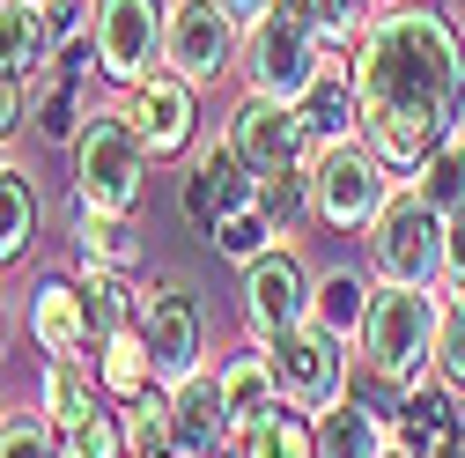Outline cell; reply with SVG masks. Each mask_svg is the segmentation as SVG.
<instances>
[{
    "mask_svg": "<svg viewBox=\"0 0 465 458\" xmlns=\"http://www.w3.org/2000/svg\"><path fill=\"white\" fill-rule=\"evenodd\" d=\"M0 8H8V0H0Z\"/></svg>",
    "mask_w": 465,
    "mask_h": 458,
    "instance_id": "b9f144b4",
    "label": "cell"
},
{
    "mask_svg": "<svg viewBox=\"0 0 465 458\" xmlns=\"http://www.w3.org/2000/svg\"><path fill=\"white\" fill-rule=\"evenodd\" d=\"M391 451V414L370 392H347L332 414H318V458H384Z\"/></svg>",
    "mask_w": 465,
    "mask_h": 458,
    "instance_id": "ffe728a7",
    "label": "cell"
},
{
    "mask_svg": "<svg viewBox=\"0 0 465 458\" xmlns=\"http://www.w3.org/2000/svg\"><path fill=\"white\" fill-rule=\"evenodd\" d=\"M74 281H82V304H89V325H96V333H119V325L141 318V289H134V274H111V266L74 259Z\"/></svg>",
    "mask_w": 465,
    "mask_h": 458,
    "instance_id": "484cf974",
    "label": "cell"
},
{
    "mask_svg": "<svg viewBox=\"0 0 465 458\" xmlns=\"http://www.w3.org/2000/svg\"><path fill=\"white\" fill-rule=\"evenodd\" d=\"M362 252L384 289H443V214L421 200V185H391L384 214L362 229Z\"/></svg>",
    "mask_w": 465,
    "mask_h": 458,
    "instance_id": "5b68a950",
    "label": "cell"
},
{
    "mask_svg": "<svg viewBox=\"0 0 465 458\" xmlns=\"http://www.w3.org/2000/svg\"><path fill=\"white\" fill-rule=\"evenodd\" d=\"M89 377H96V392L111 399V407H126V399L155 392V363H148V340H141V325L96 333V348H89Z\"/></svg>",
    "mask_w": 465,
    "mask_h": 458,
    "instance_id": "44dd1931",
    "label": "cell"
},
{
    "mask_svg": "<svg viewBox=\"0 0 465 458\" xmlns=\"http://www.w3.org/2000/svg\"><path fill=\"white\" fill-rule=\"evenodd\" d=\"M311 8V23H318V37L332 45V52H355V37H362V23L384 8V0H303Z\"/></svg>",
    "mask_w": 465,
    "mask_h": 458,
    "instance_id": "d6a6232c",
    "label": "cell"
},
{
    "mask_svg": "<svg viewBox=\"0 0 465 458\" xmlns=\"http://www.w3.org/2000/svg\"><path fill=\"white\" fill-rule=\"evenodd\" d=\"M207 244H214V259H229V266H237V274H244L252 259H266V252H273V244H288V237H281V229H273V222L259 214V200H252L244 214H229V222L214 229V237H207Z\"/></svg>",
    "mask_w": 465,
    "mask_h": 458,
    "instance_id": "f1b7e54d",
    "label": "cell"
},
{
    "mask_svg": "<svg viewBox=\"0 0 465 458\" xmlns=\"http://www.w3.org/2000/svg\"><path fill=\"white\" fill-rule=\"evenodd\" d=\"M141 340H148V363H155V384H185L207 370V318L200 304L178 289V281H155V289H141Z\"/></svg>",
    "mask_w": 465,
    "mask_h": 458,
    "instance_id": "8fae6325",
    "label": "cell"
},
{
    "mask_svg": "<svg viewBox=\"0 0 465 458\" xmlns=\"http://www.w3.org/2000/svg\"><path fill=\"white\" fill-rule=\"evenodd\" d=\"M37 407H45L52 429H60V451H67V458H126L119 407L96 392L89 363H60V355H52L45 377H37Z\"/></svg>",
    "mask_w": 465,
    "mask_h": 458,
    "instance_id": "ba28073f",
    "label": "cell"
},
{
    "mask_svg": "<svg viewBox=\"0 0 465 458\" xmlns=\"http://www.w3.org/2000/svg\"><path fill=\"white\" fill-rule=\"evenodd\" d=\"M436 325H443V289H384L370 296V318L355 333V363L370 384H421L436 370Z\"/></svg>",
    "mask_w": 465,
    "mask_h": 458,
    "instance_id": "7a4b0ae2",
    "label": "cell"
},
{
    "mask_svg": "<svg viewBox=\"0 0 465 458\" xmlns=\"http://www.w3.org/2000/svg\"><path fill=\"white\" fill-rule=\"evenodd\" d=\"M148 170H155V155L141 148L134 119H126L119 104H96V111H89V126H82L74 148H67L74 200L96 207V214H134L141 193H148Z\"/></svg>",
    "mask_w": 465,
    "mask_h": 458,
    "instance_id": "277c9868",
    "label": "cell"
},
{
    "mask_svg": "<svg viewBox=\"0 0 465 458\" xmlns=\"http://www.w3.org/2000/svg\"><path fill=\"white\" fill-rule=\"evenodd\" d=\"M214 384H222V407H229V429H252L281 407V384H273V355H266V340H244V348H229L214 363Z\"/></svg>",
    "mask_w": 465,
    "mask_h": 458,
    "instance_id": "d6986e66",
    "label": "cell"
},
{
    "mask_svg": "<svg viewBox=\"0 0 465 458\" xmlns=\"http://www.w3.org/2000/svg\"><path fill=\"white\" fill-rule=\"evenodd\" d=\"M0 363H8V304H0Z\"/></svg>",
    "mask_w": 465,
    "mask_h": 458,
    "instance_id": "74e56055",
    "label": "cell"
},
{
    "mask_svg": "<svg viewBox=\"0 0 465 458\" xmlns=\"http://www.w3.org/2000/svg\"><path fill=\"white\" fill-rule=\"evenodd\" d=\"M332 45L318 37L303 0H273V8L244 30V52H237V82L244 96H266V104H303L311 82L325 75Z\"/></svg>",
    "mask_w": 465,
    "mask_h": 458,
    "instance_id": "3957f363",
    "label": "cell"
},
{
    "mask_svg": "<svg viewBox=\"0 0 465 458\" xmlns=\"http://www.w3.org/2000/svg\"><path fill=\"white\" fill-rule=\"evenodd\" d=\"M119 436H126V458H155V451L178 443V429H170V392H163V384L119 407Z\"/></svg>",
    "mask_w": 465,
    "mask_h": 458,
    "instance_id": "83f0119b",
    "label": "cell"
},
{
    "mask_svg": "<svg viewBox=\"0 0 465 458\" xmlns=\"http://www.w3.org/2000/svg\"><path fill=\"white\" fill-rule=\"evenodd\" d=\"M52 60H60V30H52L45 0H8V8H0V67L37 82Z\"/></svg>",
    "mask_w": 465,
    "mask_h": 458,
    "instance_id": "7402d4cb",
    "label": "cell"
},
{
    "mask_svg": "<svg viewBox=\"0 0 465 458\" xmlns=\"http://www.w3.org/2000/svg\"><path fill=\"white\" fill-rule=\"evenodd\" d=\"M303 178H311V222L340 229V237H362V229L384 214L391 185H399L391 170L377 163V148H370L362 134H347V141H325V148H311Z\"/></svg>",
    "mask_w": 465,
    "mask_h": 458,
    "instance_id": "8992f818",
    "label": "cell"
},
{
    "mask_svg": "<svg viewBox=\"0 0 465 458\" xmlns=\"http://www.w3.org/2000/svg\"><path fill=\"white\" fill-rule=\"evenodd\" d=\"M214 8H222L229 23H244V30H252V23H259V15L273 8V0H214Z\"/></svg>",
    "mask_w": 465,
    "mask_h": 458,
    "instance_id": "8d00e7d4",
    "label": "cell"
},
{
    "mask_svg": "<svg viewBox=\"0 0 465 458\" xmlns=\"http://www.w3.org/2000/svg\"><path fill=\"white\" fill-rule=\"evenodd\" d=\"M450 141H458V148H465V104H458V126H450Z\"/></svg>",
    "mask_w": 465,
    "mask_h": 458,
    "instance_id": "f35d334b",
    "label": "cell"
},
{
    "mask_svg": "<svg viewBox=\"0 0 465 458\" xmlns=\"http://www.w3.org/2000/svg\"><path fill=\"white\" fill-rule=\"evenodd\" d=\"M222 141L252 178H281V170H303L311 163V141H303V119L296 104H266V96H237L222 119Z\"/></svg>",
    "mask_w": 465,
    "mask_h": 458,
    "instance_id": "4fadbf2b",
    "label": "cell"
},
{
    "mask_svg": "<svg viewBox=\"0 0 465 458\" xmlns=\"http://www.w3.org/2000/svg\"><path fill=\"white\" fill-rule=\"evenodd\" d=\"M170 429H178V451H193V458H229V451H237V429H229L214 370L170 384Z\"/></svg>",
    "mask_w": 465,
    "mask_h": 458,
    "instance_id": "ac0fdd59",
    "label": "cell"
},
{
    "mask_svg": "<svg viewBox=\"0 0 465 458\" xmlns=\"http://www.w3.org/2000/svg\"><path fill=\"white\" fill-rule=\"evenodd\" d=\"M311 281H318V274L303 266L296 244H273L266 259H252L244 281H237L244 340H273V333H288V325H311Z\"/></svg>",
    "mask_w": 465,
    "mask_h": 458,
    "instance_id": "7c38bea8",
    "label": "cell"
},
{
    "mask_svg": "<svg viewBox=\"0 0 465 458\" xmlns=\"http://www.w3.org/2000/svg\"><path fill=\"white\" fill-rule=\"evenodd\" d=\"M37 214H45L37 185H30L23 170L8 163V170H0V266L30 259V244H37Z\"/></svg>",
    "mask_w": 465,
    "mask_h": 458,
    "instance_id": "4316f807",
    "label": "cell"
},
{
    "mask_svg": "<svg viewBox=\"0 0 465 458\" xmlns=\"http://www.w3.org/2000/svg\"><path fill=\"white\" fill-rule=\"evenodd\" d=\"M443 289H465V207L443 214Z\"/></svg>",
    "mask_w": 465,
    "mask_h": 458,
    "instance_id": "d590c367",
    "label": "cell"
},
{
    "mask_svg": "<svg viewBox=\"0 0 465 458\" xmlns=\"http://www.w3.org/2000/svg\"><path fill=\"white\" fill-rule=\"evenodd\" d=\"M163 23H170V0H96L89 52H96V75L119 96L163 67Z\"/></svg>",
    "mask_w": 465,
    "mask_h": 458,
    "instance_id": "9c48e42d",
    "label": "cell"
},
{
    "mask_svg": "<svg viewBox=\"0 0 465 458\" xmlns=\"http://www.w3.org/2000/svg\"><path fill=\"white\" fill-rule=\"evenodd\" d=\"M67 229H74V259H89V266H111V274H141L148 266V244H141L134 214H96V207L74 200Z\"/></svg>",
    "mask_w": 465,
    "mask_h": 458,
    "instance_id": "603a6c76",
    "label": "cell"
},
{
    "mask_svg": "<svg viewBox=\"0 0 465 458\" xmlns=\"http://www.w3.org/2000/svg\"><path fill=\"white\" fill-rule=\"evenodd\" d=\"M266 355H273V384H281V399L296 414H332L347 392H355V348L347 340H332L325 325H288V333H273L266 340Z\"/></svg>",
    "mask_w": 465,
    "mask_h": 458,
    "instance_id": "52a82bcc",
    "label": "cell"
},
{
    "mask_svg": "<svg viewBox=\"0 0 465 458\" xmlns=\"http://www.w3.org/2000/svg\"><path fill=\"white\" fill-rule=\"evenodd\" d=\"M155 458H193V451H178V443H170V451H155Z\"/></svg>",
    "mask_w": 465,
    "mask_h": 458,
    "instance_id": "ab89813d",
    "label": "cell"
},
{
    "mask_svg": "<svg viewBox=\"0 0 465 458\" xmlns=\"http://www.w3.org/2000/svg\"><path fill=\"white\" fill-rule=\"evenodd\" d=\"M237 52H244V23H229L214 0H170L163 75H178L193 89H214L222 75H237Z\"/></svg>",
    "mask_w": 465,
    "mask_h": 458,
    "instance_id": "30bf717a",
    "label": "cell"
},
{
    "mask_svg": "<svg viewBox=\"0 0 465 458\" xmlns=\"http://www.w3.org/2000/svg\"><path fill=\"white\" fill-rule=\"evenodd\" d=\"M30 340H37V355L52 363H89V348H96V325H89V304H82V281L74 274H52V281H37L30 289Z\"/></svg>",
    "mask_w": 465,
    "mask_h": 458,
    "instance_id": "e0dca14e",
    "label": "cell"
},
{
    "mask_svg": "<svg viewBox=\"0 0 465 458\" xmlns=\"http://www.w3.org/2000/svg\"><path fill=\"white\" fill-rule=\"evenodd\" d=\"M229 458H318V422L296 414V407L281 399L266 422H252V429L237 436V451H229Z\"/></svg>",
    "mask_w": 465,
    "mask_h": 458,
    "instance_id": "d4e9b609",
    "label": "cell"
},
{
    "mask_svg": "<svg viewBox=\"0 0 465 458\" xmlns=\"http://www.w3.org/2000/svg\"><path fill=\"white\" fill-rule=\"evenodd\" d=\"M23 119H30V82L0 67V141H15V134H23Z\"/></svg>",
    "mask_w": 465,
    "mask_h": 458,
    "instance_id": "e575fe53",
    "label": "cell"
},
{
    "mask_svg": "<svg viewBox=\"0 0 465 458\" xmlns=\"http://www.w3.org/2000/svg\"><path fill=\"white\" fill-rule=\"evenodd\" d=\"M362 141L406 185L450 141L465 104V23L450 0H384L355 37Z\"/></svg>",
    "mask_w": 465,
    "mask_h": 458,
    "instance_id": "6da1fadb",
    "label": "cell"
},
{
    "mask_svg": "<svg viewBox=\"0 0 465 458\" xmlns=\"http://www.w3.org/2000/svg\"><path fill=\"white\" fill-rule=\"evenodd\" d=\"M465 392H450L436 370L421 384L391 392V451L399 458H465Z\"/></svg>",
    "mask_w": 465,
    "mask_h": 458,
    "instance_id": "9a60e30c",
    "label": "cell"
},
{
    "mask_svg": "<svg viewBox=\"0 0 465 458\" xmlns=\"http://www.w3.org/2000/svg\"><path fill=\"white\" fill-rule=\"evenodd\" d=\"M384 458H399V451H384Z\"/></svg>",
    "mask_w": 465,
    "mask_h": 458,
    "instance_id": "60d3db41",
    "label": "cell"
},
{
    "mask_svg": "<svg viewBox=\"0 0 465 458\" xmlns=\"http://www.w3.org/2000/svg\"><path fill=\"white\" fill-rule=\"evenodd\" d=\"M406 185H421V200H429L436 214H458V207H465V148H458V141H443V148H436V155H429Z\"/></svg>",
    "mask_w": 465,
    "mask_h": 458,
    "instance_id": "f546056e",
    "label": "cell"
},
{
    "mask_svg": "<svg viewBox=\"0 0 465 458\" xmlns=\"http://www.w3.org/2000/svg\"><path fill=\"white\" fill-rule=\"evenodd\" d=\"M119 111L134 119V134H141V148L155 155V163H178V155H193L200 148V89L193 82H178V75H148V82H134L126 96H119Z\"/></svg>",
    "mask_w": 465,
    "mask_h": 458,
    "instance_id": "5bb4252c",
    "label": "cell"
},
{
    "mask_svg": "<svg viewBox=\"0 0 465 458\" xmlns=\"http://www.w3.org/2000/svg\"><path fill=\"white\" fill-rule=\"evenodd\" d=\"M259 214L281 229V237H296L311 222V178L303 170H281V178H259Z\"/></svg>",
    "mask_w": 465,
    "mask_h": 458,
    "instance_id": "4dcf8cb0",
    "label": "cell"
},
{
    "mask_svg": "<svg viewBox=\"0 0 465 458\" xmlns=\"http://www.w3.org/2000/svg\"><path fill=\"white\" fill-rule=\"evenodd\" d=\"M252 200H259V178L229 155V141H200L193 163H185V185H178L185 222L200 229V237H214V229H222L229 214H244Z\"/></svg>",
    "mask_w": 465,
    "mask_h": 458,
    "instance_id": "2e32d148",
    "label": "cell"
},
{
    "mask_svg": "<svg viewBox=\"0 0 465 458\" xmlns=\"http://www.w3.org/2000/svg\"><path fill=\"white\" fill-rule=\"evenodd\" d=\"M0 458H67V451L45 407H23V414H0Z\"/></svg>",
    "mask_w": 465,
    "mask_h": 458,
    "instance_id": "1f68e13d",
    "label": "cell"
},
{
    "mask_svg": "<svg viewBox=\"0 0 465 458\" xmlns=\"http://www.w3.org/2000/svg\"><path fill=\"white\" fill-rule=\"evenodd\" d=\"M370 296H377L370 266H325V274L311 281V325H325L332 340L355 348V333H362V318H370Z\"/></svg>",
    "mask_w": 465,
    "mask_h": 458,
    "instance_id": "cb8c5ba5",
    "label": "cell"
},
{
    "mask_svg": "<svg viewBox=\"0 0 465 458\" xmlns=\"http://www.w3.org/2000/svg\"><path fill=\"white\" fill-rule=\"evenodd\" d=\"M436 377L465 392V289H443V325H436Z\"/></svg>",
    "mask_w": 465,
    "mask_h": 458,
    "instance_id": "836d02e7",
    "label": "cell"
}]
</instances>
